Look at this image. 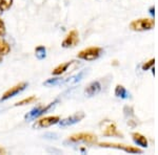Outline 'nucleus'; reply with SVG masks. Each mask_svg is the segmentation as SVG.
Instances as JSON below:
<instances>
[{
  "label": "nucleus",
  "mask_w": 158,
  "mask_h": 155,
  "mask_svg": "<svg viewBox=\"0 0 158 155\" xmlns=\"http://www.w3.org/2000/svg\"><path fill=\"white\" fill-rule=\"evenodd\" d=\"M155 27V20L151 18H140L130 23V29L134 32H146Z\"/></svg>",
  "instance_id": "f257e3e1"
},
{
  "label": "nucleus",
  "mask_w": 158,
  "mask_h": 155,
  "mask_svg": "<svg viewBox=\"0 0 158 155\" xmlns=\"http://www.w3.org/2000/svg\"><path fill=\"white\" fill-rule=\"evenodd\" d=\"M103 49L101 47H88L85 49H82L81 52H79L77 57L81 60L85 61H94L98 59L101 55H102Z\"/></svg>",
  "instance_id": "f03ea898"
},
{
  "label": "nucleus",
  "mask_w": 158,
  "mask_h": 155,
  "mask_svg": "<svg viewBox=\"0 0 158 155\" xmlns=\"http://www.w3.org/2000/svg\"><path fill=\"white\" fill-rule=\"evenodd\" d=\"M70 143H85V144H95L97 141V136L93 133H86V132H82V133L74 134V135L70 136L68 139Z\"/></svg>",
  "instance_id": "7ed1b4c3"
},
{
  "label": "nucleus",
  "mask_w": 158,
  "mask_h": 155,
  "mask_svg": "<svg viewBox=\"0 0 158 155\" xmlns=\"http://www.w3.org/2000/svg\"><path fill=\"white\" fill-rule=\"evenodd\" d=\"M99 146L103 147V148H114V149H119L123 150L124 152H128V153L134 154V153H142V150L137 148V147L129 146V145L124 144H116V143H99Z\"/></svg>",
  "instance_id": "20e7f679"
},
{
  "label": "nucleus",
  "mask_w": 158,
  "mask_h": 155,
  "mask_svg": "<svg viewBox=\"0 0 158 155\" xmlns=\"http://www.w3.org/2000/svg\"><path fill=\"white\" fill-rule=\"evenodd\" d=\"M78 42H79V34L76 29H73L64 38V40L61 43V46L64 48L75 47L78 44Z\"/></svg>",
  "instance_id": "39448f33"
},
{
  "label": "nucleus",
  "mask_w": 158,
  "mask_h": 155,
  "mask_svg": "<svg viewBox=\"0 0 158 155\" xmlns=\"http://www.w3.org/2000/svg\"><path fill=\"white\" fill-rule=\"evenodd\" d=\"M56 102H57V101H56ZM56 102L49 104L48 106H37L36 108L32 109V110H31L30 112L27 113V115H25V118H27V119H35V118H37L38 116H40V115H42V114H44L45 112H48V111H49L50 109L55 105Z\"/></svg>",
  "instance_id": "423d86ee"
},
{
  "label": "nucleus",
  "mask_w": 158,
  "mask_h": 155,
  "mask_svg": "<svg viewBox=\"0 0 158 155\" xmlns=\"http://www.w3.org/2000/svg\"><path fill=\"white\" fill-rule=\"evenodd\" d=\"M83 118H85V113L83 112H77L73 115L69 116L67 118H63L61 121L58 122L60 127H69V126H72V125H75V124L79 123Z\"/></svg>",
  "instance_id": "0eeeda50"
},
{
  "label": "nucleus",
  "mask_w": 158,
  "mask_h": 155,
  "mask_svg": "<svg viewBox=\"0 0 158 155\" xmlns=\"http://www.w3.org/2000/svg\"><path fill=\"white\" fill-rule=\"evenodd\" d=\"M27 86V83H20V84H17V85L13 86L11 89H9L7 91L3 93V95H2V98L0 99V101H6L9 100V99L13 98V96H15L16 95H18L19 92H21L22 90L25 89V87Z\"/></svg>",
  "instance_id": "6e6552de"
},
{
  "label": "nucleus",
  "mask_w": 158,
  "mask_h": 155,
  "mask_svg": "<svg viewBox=\"0 0 158 155\" xmlns=\"http://www.w3.org/2000/svg\"><path fill=\"white\" fill-rule=\"evenodd\" d=\"M60 121V118L58 115H53V116H45L41 119H39L37 123V126L40 128H48L55 124H58V122Z\"/></svg>",
  "instance_id": "1a4fd4ad"
},
{
  "label": "nucleus",
  "mask_w": 158,
  "mask_h": 155,
  "mask_svg": "<svg viewBox=\"0 0 158 155\" xmlns=\"http://www.w3.org/2000/svg\"><path fill=\"white\" fill-rule=\"evenodd\" d=\"M103 135L104 136H118L122 137V134L117 130V127L114 123L108 122L106 125L103 127Z\"/></svg>",
  "instance_id": "9d476101"
},
{
  "label": "nucleus",
  "mask_w": 158,
  "mask_h": 155,
  "mask_svg": "<svg viewBox=\"0 0 158 155\" xmlns=\"http://www.w3.org/2000/svg\"><path fill=\"white\" fill-rule=\"evenodd\" d=\"M100 91H101V84L98 81H94V82L90 83L86 86L85 92L88 96H94L98 95Z\"/></svg>",
  "instance_id": "9b49d317"
},
{
  "label": "nucleus",
  "mask_w": 158,
  "mask_h": 155,
  "mask_svg": "<svg viewBox=\"0 0 158 155\" xmlns=\"http://www.w3.org/2000/svg\"><path fill=\"white\" fill-rule=\"evenodd\" d=\"M132 138H133L134 143L136 144L137 146L141 147V148H147L148 145H149L147 137L144 135H142V134L138 133V132H135V133L132 134Z\"/></svg>",
  "instance_id": "f8f14e48"
},
{
  "label": "nucleus",
  "mask_w": 158,
  "mask_h": 155,
  "mask_svg": "<svg viewBox=\"0 0 158 155\" xmlns=\"http://www.w3.org/2000/svg\"><path fill=\"white\" fill-rule=\"evenodd\" d=\"M115 95L120 99H128L130 93L126 89V87H123L122 85H117L115 87Z\"/></svg>",
  "instance_id": "ddd939ff"
},
{
  "label": "nucleus",
  "mask_w": 158,
  "mask_h": 155,
  "mask_svg": "<svg viewBox=\"0 0 158 155\" xmlns=\"http://www.w3.org/2000/svg\"><path fill=\"white\" fill-rule=\"evenodd\" d=\"M71 63H72V62H67V63H62V64L58 65L57 67H56L55 69L53 70V72H52V73H53L54 76H59V75H61V73H63L64 72H67L68 68L70 67Z\"/></svg>",
  "instance_id": "4468645a"
},
{
  "label": "nucleus",
  "mask_w": 158,
  "mask_h": 155,
  "mask_svg": "<svg viewBox=\"0 0 158 155\" xmlns=\"http://www.w3.org/2000/svg\"><path fill=\"white\" fill-rule=\"evenodd\" d=\"M11 52L10 44L3 40H0V56H6Z\"/></svg>",
  "instance_id": "2eb2a0df"
},
{
  "label": "nucleus",
  "mask_w": 158,
  "mask_h": 155,
  "mask_svg": "<svg viewBox=\"0 0 158 155\" xmlns=\"http://www.w3.org/2000/svg\"><path fill=\"white\" fill-rule=\"evenodd\" d=\"M35 55H36V57L39 60L44 59L45 56H47V50H45L44 46H38V47H36V49H35Z\"/></svg>",
  "instance_id": "dca6fc26"
},
{
  "label": "nucleus",
  "mask_w": 158,
  "mask_h": 155,
  "mask_svg": "<svg viewBox=\"0 0 158 155\" xmlns=\"http://www.w3.org/2000/svg\"><path fill=\"white\" fill-rule=\"evenodd\" d=\"M13 4V0H0V11H7Z\"/></svg>",
  "instance_id": "f3484780"
},
{
  "label": "nucleus",
  "mask_w": 158,
  "mask_h": 155,
  "mask_svg": "<svg viewBox=\"0 0 158 155\" xmlns=\"http://www.w3.org/2000/svg\"><path fill=\"white\" fill-rule=\"evenodd\" d=\"M61 83H62L61 79L54 78V79H49V80L45 81L43 84H44L45 86H57V85H59V84H61Z\"/></svg>",
  "instance_id": "a211bd4d"
},
{
  "label": "nucleus",
  "mask_w": 158,
  "mask_h": 155,
  "mask_svg": "<svg viewBox=\"0 0 158 155\" xmlns=\"http://www.w3.org/2000/svg\"><path fill=\"white\" fill-rule=\"evenodd\" d=\"M35 101H36V96L32 95V96H30V98H27V99H24V100H22V101L18 102L17 104H15V106H23V105H27V104H31V103H33V102H35Z\"/></svg>",
  "instance_id": "6ab92c4d"
},
{
  "label": "nucleus",
  "mask_w": 158,
  "mask_h": 155,
  "mask_svg": "<svg viewBox=\"0 0 158 155\" xmlns=\"http://www.w3.org/2000/svg\"><path fill=\"white\" fill-rule=\"evenodd\" d=\"M154 64H155V59L149 60L148 62H146L143 65H142V70H149L150 68H152L153 66H154Z\"/></svg>",
  "instance_id": "aec40b11"
},
{
  "label": "nucleus",
  "mask_w": 158,
  "mask_h": 155,
  "mask_svg": "<svg viewBox=\"0 0 158 155\" xmlns=\"http://www.w3.org/2000/svg\"><path fill=\"white\" fill-rule=\"evenodd\" d=\"M6 34V25H4V22L0 19V36Z\"/></svg>",
  "instance_id": "412c9836"
},
{
  "label": "nucleus",
  "mask_w": 158,
  "mask_h": 155,
  "mask_svg": "<svg viewBox=\"0 0 158 155\" xmlns=\"http://www.w3.org/2000/svg\"><path fill=\"white\" fill-rule=\"evenodd\" d=\"M155 9L154 7H151V9H150V13H151V15H153V16H154V14H155Z\"/></svg>",
  "instance_id": "4be33fe9"
},
{
  "label": "nucleus",
  "mask_w": 158,
  "mask_h": 155,
  "mask_svg": "<svg viewBox=\"0 0 158 155\" xmlns=\"http://www.w3.org/2000/svg\"><path fill=\"white\" fill-rule=\"evenodd\" d=\"M2 152H4L3 149H0V153H2Z\"/></svg>",
  "instance_id": "5701e85b"
}]
</instances>
